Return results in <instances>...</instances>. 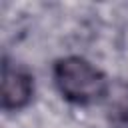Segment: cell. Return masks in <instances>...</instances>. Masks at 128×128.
<instances>
[{
	"instance_id": "cell-3",
	"label": "cell",
	"mask_w": 128,
	"mask_h": 128,
	"mask_svg": "<svg viewBox=\"0 0 128 128\" xmlns=\"http://www.w3.org/2000/svg\"><path fill=\"white\" fill-rule=\"evenodd\" d=\"M104 110L110 128H128V84L116 82L108 88Z\"/></svg>"
},
{
	"instance_id": "cell-1",
	"label": "cell",
	"mask_w": 128,
	"mask_h": 128,
	"mask_svg": "<svg viewBox=\"0 0 128 128\" xmlns=\"http://www.w3.org/2000/svg\"><path fill=\"white\" fill-rule=\"evenodd\" d=\"M54 84L64 100L80 106L104 100L110 88L106 76L82 56H66L56 60Z\"/></svg>"
},
{
	"instance_id": "cell-2",
	"label": "cell",
	"mask_w": 128,
	"mask_h": 128,
	"mask_svg": "<svg viewBox=\"0 0 128 128\" xmlns=\"http://www.w3.org/2000/svg\"><path fill=\"white\" fill-rule=\"evenodd\" d=\"M32 94H34L32 74L26 68L12 64L4 58V64H2V110H6V112L22 110L32 100Z\"/></svg>"
}]
</instances>
